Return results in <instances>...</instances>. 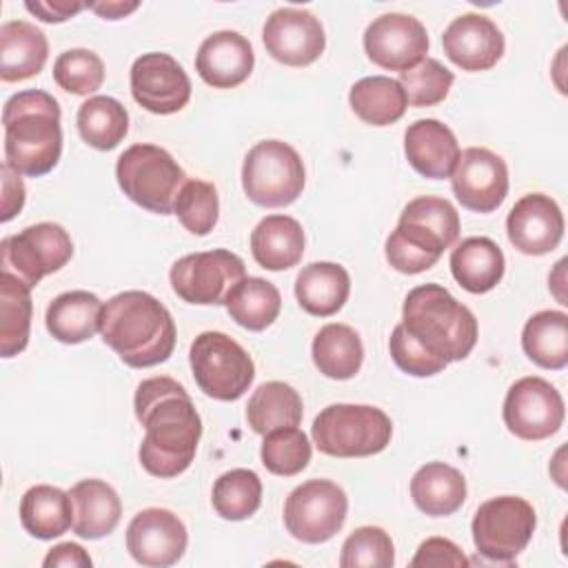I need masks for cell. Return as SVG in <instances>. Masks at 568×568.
Segmentation results:
<instances>
[{
	"label": "cell",
	"instance_id": "cell-37",
	"mask_svg": "<svg viewBox=\"0 0 568 568\" xmlns=\"http://www.w3.org/2000/svg\"><path fill=\"white\" fill-rule=\"evenodd\" d=\"M75 124L80 138L89 146L98 151H111L124 140L129 131V113L120 100L111 95H93L80 104Z\"/></svg>",
	"mask_w": 568,
	"mask_h": 568
},
{
	"label": "cell",
	"instance_id": "cell-26",
	"mask_svg": "<svg viewBox=\"0 0 568 568\" xmlns=\"http://www.w3.org/2000/svg\"><path fill=\"white\" fill-rule=\"evenodd\" d=\"M348 271L335 262H313L295 277L297 304L315 317L335 315L348 300Z\"/></svg>",
	"mask_w": 568,
	"mask_h": 568
},
{
	"label": "cell",
	"instance_id": "cell-6",
	"mask_svg": "<svg viewBox=\"0 0 568 568\" xmlns=\"http://www.w3.org/2000/svg\"><path fill=\"white\" fill-rule=\"evenodd\" d=\"M115 180L122 193L138 206L158 215H171L186 173L166 149L131 144L115 162Z\"/></svg>",
	"mask_w": 568,
	"mask_h": 568
},
{
	"label": "cell",
	"instance_id": "cell-20",
	"mask_svg": "<svg viewBox=\"0 0 568 568\" xmlns=\"http://www.w3.org/2000/svg\"><path fill=\"white\" fill-rule=\"evenodd\" d=\"M444 53L464 71H486L504 55V33L484 13L457 16L442 36Z\"/></svg>",
	"mask_w": 568,
	"mask_h": 568
},
{
	"label": "cell",
	"instance_id": "cell-12",
	"mask_svg": "<svg viewBox=\"0 0 568 568\" xmlns=\"http://www.w3.org/2000/svg\"><path fill=\"white\" fill-rule=\"evenodd\" d=\"M246 277V268L240 255L226 248L200 251L180 257L169 273L173 293L200 306L224 304L231 288Z\"/></svg>",
	"mask_w": 568,
	"mask_h": 568
},
{
	"label": "cell",
	"instance_id": "cell-16",
	"mask_svg": "<svg viewBox=\"0 0 568 568\" xmlns=\"http://www.w3.org/2000/svg\"><path fill=\"white\" fill-rule=\"evenodd\" d=\"M364 51L377 67L402 73L426 58L428 33L408 13H384L366 27Z\"/></svg>",
	"mask_w": 568,
	"mask_h": 568
},
{
	"label": "cell",
	"instance_id": "cell-49",
	"mask_svg": "<svg viewBox=\"0 0 568 568\" xmlns=\"http://www.w3.org/2000/svg\"><path fill=\"white\" fill-rule=\"evenodd\" d=\"M87 4L78 0H36V2H24V9L40 18L42 22H64L80 13Z\"/></svg>",
	"mask_w": 568,
	"mask_h": 568
},
{
	"label": "cell",
	"instance_id": "cell-32",
	"mask_svg": "<svg viewBox=\"0 0 568 568\" xmlns=\"http://www.w3.org/2000/svg\"><path fill=\"white\" fill-rule=\"evenodd\" d=\"M521 348L530 362L548 371L568 364V315L564 311H539L521 331Z\"/></svg>",
	"mask_w": 568,
	"mask_h": 568
},
{
	"label": "cell",
	"instance_id": "cell-18",
	"mask_svg": "<svg viewBox=\"0 0 568 568\" xmlns=\"http://www.w3.org/2000/svg\"><path fill=\"white\" fill-rule=\"evenodd\" d=\"M189 544L184 521L166 508L140 510L126 528V550L149 568H166L182 559Z\"/></svg>",
	"mask_w": 568,
	"mask_h": 568
},
{
	"label": "cell",
	"instance_id": "cell-30",
	"mask_svg": "<svg viewBox=\"0 0 568 568\" xmlns=\"http://www.w3.org/2000/svg\"><path fill=\"white\" fill-rule=\"evenodd\" d=\"M20 524L36 539H55L73 524L71 495L49 486H31L20 499Z\"/></svg>",
	"mask_w": 568,
	"mask_h": 568
},
{
	"label": "cell",
	"instance_id": "cell-28",
	"mask_svg": "<svg viewBox=\"0 0 568 568\" xmlns=\"http://www.w3.org/2000/svg\"><path fill=\"white\" fill-rule=\"evenodd\" d=\"M102 302L89 291L60 293L47 306V331L62 344H80L100 331Z\"/></svg>",
	"mask_w": 568,
	"mask_h": 568
},
{
	"label": "cell",
	"instance_id": "cell-47",
	"mask_svg": "<svg viewBox=\"0 0 568 568\" xmlns=\"http://www.w3.org/2000/svg\"><path fill=\"white\" fill-rule=\"evenodd\" d=\"M470 561L468 557L462 552V548L457 544H453L450 539H444V537H428L426 541L419 544L415 557L410 559V566L413 568H444V566H450V568H466Z\"/></svg>",
	"mask_w": 568,
	"mask_h": 568
},
{
	"label": "cell",
	"instance_id": "cell-41",
	"mask_svg": "<svg viewBox=\"0 0 568 568\" xmlns=\"http://www.w3.org/2000/svg\"><path fill=\"white\" fill-rule=\"evenodd\" d=\"M173 213L189 233L209 235L220 215L217 189L206 180H186L175 197Z\"/></svg>",
	"mask_w": 568,
	"mask_h": 568
},
{
	"label": "cell",
	"instance_id": "cell-13",
	"mask_svg": "<svg viewBox=\"0 0 568 568\" xmlns=\"http://www.w3.org/2000/svg\"><path fill=\"white\" fill-rule=\"evenodd\" d=\"M506 428L526 442H539L555 435L566 417L564 397L544 377L528 375L517 379L504 399Z\"/></svg>",
	"mask_w": 568,
	"mask_h": 568
},
{
	"label": "cell",
	"instance_id": "cell-51",
	"mask_svg": "<svg viewBox=\"0 0 568 568\" xmlns=\"http://www.w3.org/2000/svg\"><path fill=\"white\" fill-rule=\"evenodd\" d=\"M87 7L104 20H120V18L129 16L131 11H135L140 7V2H89Z\"/></svg>",
	"mask_w": 568,
	"mask_h": 568
},
{
	"label": "cell",
	"instance_id": "cell-45",
	"mask_svg": "<svg viewBox=\"0 0 568 568\" xmlns=\"http://www.w3.org/2000/svg\"><path fill=\"white\" fill-rule=\"evenodd\" d=\"M399 220L413 222L433 235H437L446 246H453L459 237V213L457 209L437 195H419L410 200L404 211L399 213Z\"/></svg>",
	"mask_w": 568,
	"mask_h": 568
},
{
	"label": "cell",
	"instance_id": "cell-7",
	"mask_svg": "<svg viewBox=\"0 0 568 568\" xmlns=\"http://www.w3.org/2000/svg\"><path fill=\"white\" fill-rule=\"evenodd\" d=\"M306 182L300 153L282 140H262L248 149L242 164V189L246 197L266 209L293 204Z\"/></svg>",
	"mask_w": 568,
	"mask_h": 568
},
{
	"label": "cell",
	"instance_id": "cell-5",
	"mask_svg": "<svg viewBox=\"0 0 568 568\" xmlns=\"http://www.w3.org/2000/svg\"><path fill=\"white\" fill-rule=\"evenodd\" d=\"M313 444L331 457H368L382 453L393 437L390 417L368 404H331L313 419Z\"/></svg>",
	"mask_w": 568,
	"mask_h": 568
},
{
	"label": "cell",
	"instance_id": "cell-39",
	"mask_svg": "<svg viewBox=\"0 0 568 568\" xmlns=\"http://www.w3.org/2000/svg\"><path fill=\"white\" fill-rule=\"evenodd\" d=\"M211 501L222 519H248L262 504V481L257 473L248 468L226 470L215 479Z\"/></svg>",
	"mask_w": 568,
	"mask_h": 568
},
{
	"label": "cell",
	"instance_id": "cell-48",
	"mask_svg": "<svg viewBox=\"0 0 568 568\" xmlns=\"http://www.w3.org/2000/svg\"><path fill=\"white\" fill-rule=\"evenodd\" d=\"M0 175H2V222H9L11 217H16V213H20L22 204H24V182L20 178V173H16L9 164L0 166Z\"/></svg>",
	"mask_w": 568,
	"mask_h": 568
},
{
	"label": "cell",
	"instance_id": "cell-24",
	"mask_svg": "<svg viewBox=\"0 0 568 568\" xmlns=\"http://www.w3.org/2000/svg\"><path fill=\"white\" fill-rule=\"evenodd\" d=\"M73 532L82 539H102L111 535L122 515L118 493L102 479H82L71 490Z\"/></svg>",
	"mask_w": 568,
	"mask_h": 568
},
{
	"label": "cell",
	"instance_id": "cell-25",
	"mask_svg": "<svg viewBox=\"0 0 568 568\" xmlns=\"http://www.w3.org/2000/svg\"><path fill=\"white\" fill-rule=\"evenodd\" d=\"M506 260L501 248L490 237H466L450 253V273L468 293H488L504 277Z\"/></svg>",
	"mask_w": 568,
	"mask_h": 568
},
{
	"label": "cell",
	"instance_id": "cell-34",
	"mask_svg": "<svg viewBox=\"0 0 568 568\" xmlns=\"http://www.w3.org/2000/svg\"><path fill=\"white\" fill-rule=\"evenodd\" d=\"M355 115L373 126H388L406 113V93L402 84L388 75H368L357 80L348 93Z\"/></svg>",
	"mask_w": 568,
	"mask_h": 568
},
{
	"label": "cell",
	"instance_id": "cell-40",
	"mask_svg": "<svg viewBox=\"0 0 568 568\" xmlns=\"http://www.w3.org/2000/svg\"><path fill=\"white\" fill-rule=\"evenodd\" d=\"M260 457L268 473L280 477H293L308 466L311 442L297 426L275 428L264 435Z\"/></svg>",
	"mask_w": 568,
	"mask_h": 568
},
{
	"label": "cell",
	"instance_id": "cell-15",
	"mask_svg": "<svg viewBox=\"0 0 568 568\" xmlns=\"http://www.w3.org/2000/svg\"><path fill=\"white\" fill-rule=\"evenodd\" d=\"M450 186L464 209L493 213L508 195V166L490 149L468 146L459 153Z\"/></svg>",
	"mask_w": 568,
	"mask_h": 568
},
{
	"label": "cell",
	"instance_id": "cell-35",
	"mask_svg": "<svg viewBox=\"0 0 568 568\" xmlns=\"http://www.w3.org/2000/svg\"><path fill=\"white\" fill-rule=\"evenodd\" d=\"M446 248L448 246L437 235L406 220L397 222L384 246L388 264L404 275H417L428 271L437 264Z\"/></svg>",
	"mask_w": 568,
	"mask_h": 568
},
{
	"label": "cell",
	"instance_id": "cell-22",
	"mask_svg": "<svg viewBox=\"0 0 568 568\" xmlns=\"http://www.w3.org/2000/svg\"><path fill=\"white\" fill-rule=\"evenodd\" d=\"M404 153L408 164L424 178H450L459 160V142L455 133L435 118L415 120L404 133Z\"/></svg>",
	"mask_w": 568,
	"mask_h": 568
},
{
	"label": "cell",
	"instance_id": "cell-11",
	"mask_svg": "<svg viewBox=\"0 0 568 568\" xmlns=\"http://www.w3.org/2000/svg\"><path fill=\"white\" fill-rule=\"evenodd\" d=\"M348 497L331 479H308L291 490L284 501V526L304 544H324L346 521Z\"/></svg>",
	"mask_w": 568,
	"mask_h": 568
},
{
	"label": "cell",
	"instance_id": "cell-23",
	"mask_svg": "<svg viewBox=\"0 0 568 568\" xmlns=\"http://www.w3.org/2000/svg\"><path fill=\"white\" fill-rule=\"evenodd\" d=\"M49 58L47 36L27 20H7L0 27V80L22 82L38 75Z\"/></svg>",
	"mask_w": 568,
	"mask_h": 568
},
{
	"label": "cell",
	"instance_id": "cell-46",
	"mask_svg": "<svg viewBox=\"0 0 568 568\" xmlns=\"http://www.w3.org/2000/svg\"><path fill=\"white\" fill-rule=\"evenodd\" d=\"M388 348H390V357L397 364V368L413 375V377H430V375L442 373L448 366V364L430 357L426 351H422L410 339V335L404 331L402 324H397L393 328L390 339H388Z\"/></svg>",
	"mask_w": 568,
	"mask_h": 568
},
{
	"label": "cell",
	"instance_id": "cell-9",
	"mask_svg": "<svg viewBox=\"0 0 568 568\" xmlns=\"http://www.w3.org/2000/svg\"><path fill=\"white\" fill-rule=\"evenodd\" d=\"M537 515L530 501L499 495L484 501L473 517V544L477 552L497 564H513L532 539Z\"/></svg>",
	"mask_w": 568,
	"mask_h": 568
},
{
	"label": "cell",
	"instance_id": "cell-1",
	"mask_svg": "<svg viewBox=\"0 0 568 568\" xmlns=\"http://www.w3.org/2000/svg\"><path fill=\"white\" fill-rule=\"evenodd\" d=\"M133 406L146 430L138 450L142 468L160 479L184 473L202 435V419L186 388L166 375L149 377L138 384Z\"/></svg>",
	"mask_w": 568,
	"mask_h": 568
},
{
	"label": "cell",
	"instance_id": "cell-8",
	"mask_svg": "<svg viewBox=\"0 0 568 568\" xmlns=\"http://www.w3.org/2000/svg\"><path fill=\"white\" fill-rule=\"evenodd\" d=\"M189 364L200 390L220 402L240 399L255 377V364L244 346L220 331H204L193 339Z\"/></svg>",
	"mask_w": 568,
	"mask_h": 568
},
{
	"label": "cell",
	"instance_id": "cell-2",
	"mask_svg": "<svg viewBox=\"0 0 568 568\" xmlns=\"http://www.w3.org/2000/svg\"><path fill=\"white\" fill-rule=\"evenodd\" d=\"M100 335L131 368L166 362L175 348V322L146 291H124L102 306Z\"/></svg>",
	"mask_w": 568,
	"mask_h": 568
},
{
	"label": "cell",
	"instance_id": "cell-43",
	"mask_svg": "<svg viewBox=\"0 0 568 568\" xmlns=\"http://www.w3.org/2000/svg\"><path fill=\"white\" fill-rule=\"evenodd\" d=\"M395 564V546L390 535L379 526L355 528L339 555L342 568H390Z\"/></svg>",
	"mask_w": 568,
	"mask_h": 568
},
{
	"label": "cell",
	"instance_id": "cell-10",
	"mask_svg": "<svg viewBox=\"0 0 568 568\" xmlns=\"http://www.w3.org/2000/svg\"><path fill=\"white\" fill-rule=\"evenodd\" d=\"M73 255L71 235L55 222H38L0 242L2 273H11L27 286L60 271Z\"/></svg>",
	"mask_w": 568,
	"mask_h": 568
},
{
	"label": "cell",
	"instance_id": "cell-14",
	"mask_svg": "<svg viewBox=\"0 0 568 568\" xmlns=\"http://www.w3.org/2000/svg\"><path fill=\"white\" fill-rule=\"evenodd\" d=\"M131 95L149 113H178L191 100V80L173 55L149 51L131 64Z\"/></svg>",
	"mask_w": 568,
	"mask_h": 568
},
{
	"label": "cell",
	"instance_id": "cell-27",
	"mask_svg": "<svg viewBox=\"0 0 568 568\" xmlns=\"http://www.w3.org/2000/svg\"><path fill=\"white\" fill-rule=\"evenodd\" d=\"M251 253L266 271H286L304 255L302 224L291 215H266L251 233Z\"/></svg>",
	"mask_w": 568,
	"mask_h": 568
},
{
	"label": "cell",
	"instance_id": "cell-29",
	"mask_svg": "<svg viewBox=\"0 0 568 568\" xmlns=\"http://www.w3.org/2000/svg\"><path fill=\"white\" fill-rule=\"evenodd\" d=\"M410 497L422 513L446 517L457 513L466 501V479L455 466L428 462L413 475Z\"/></svg>",
	"mask_w": 568,
	"mask_h": 568
},
{
	"label": "cell",
	"instance_id": "cell-36",
	"mask_svg": "<svg viewBox=\"0 0 568 568\" xmlns=\"http://www.w3.org/2000/svg\"><path fill=\"white\" fill-rule=\"evenodd\" d=\"M224 306L231 320L242 328L264 331L277 320L282 295L277 286L264 277H244L231 288Z\"/></svg>",
	"mask_w": 568,
	"mask_h": 568
},
{
	"label": "cell",
	"instance_id": "cell-19",
	"mask_svg": "<svg viewBox=\"0 0 568 568\" xmlns=\"http://www.w3.org/2000/svg\"><path fill=\"white\" fill-rule=\"evenodd\" d=\"M506 233L519 253L546 255L555 251L564 237V213L550 195L528 193L510 209Z\"/></svg>",
	"mask_w": 568,
	"mask_h": 568
},
{
	"label": "cell",
	"instance_id": "cell-44",
	"mask_svg": "<svg viewBox=\"0 0 568 568\" xmlns=\"http://www.w3.org/2000/svg\"><path fill=\"white\" fill-rule=\"evenodd\" d=\"M453 71H448L439 60L424 58L415 67L399 73V84L406 93V102L413 106H433L444 102L453 87Z\"/></svg>",
	"mask_w": 568,
	"mask_h": 568
},
{
	"label": "cell",
	"instance_id": "cell-17",
	"mask_svg": "<svg viewBox=\"0 0 568 568\" xmlns=\"http://www.w3.org/2000/svg\"><path fill=\"white\" fill-rule=\"evenodd\" d=\"M262 42L271 58L288 67L313 64L326 47V36L320 18L306 9H275L262 29Z\"/></svg>",
	"mask_w": 568,
	"mask_h": 568
},
{
	"label": "cell",
	"instance_id": "cell-50",
	"mask_svg": "<svg viewBox=\"0 0 568 568\" xmlns=\"http://www.w3.org/2000/svg\"><path fill=\"white\" fill-rule=\"evenodd\" d=\"M93 561L89 557V552L78 546V544H71V541H64V544H58L53 546L47 557L42 559V566L51 568V566H67V568H89Z\"/></svg>",
	"mask_w": 568,
	"mask_h": 568
},
{
	"label": "cell",
	"instance_id": "cell-31",
	"mask_svg": "<svg viewBox=\"0 0 568 568\" xmlns=\"http://www.w3.org/2000/svg\"><path fill=\"white\" fill-rule=\"evenodd\" d=\"M311 353L317 371L331 379L355 377L364 362V346L357 331L337 322L317 331Z\"/></svg>",
	"mask_w": 568,
	"mask_h": 568
},
{
	"label": "cell",
	"instance_id": "cell-42",
	"mask_svg": "<svg viewBox=\"0 0 568 568\" xmlns=\"http://www.w3.org/2000/svg\"><path fill=\"white\" fill-rule=\"evenodd\" d=\"M53 80L73 95H89L104 82V62L91 49H67L53 62Z\"/></svg>",
	"mask_w": 568,
	"mask_h": 568
},
{
	"label": "cell",
	"instance_id": "cell-33",
	"mask_svg": "<svg viewBox=\"0 0 568 568\" xmlns=\"http://www.w3.org/2000/svg\"><path fill=\"white\" fill-rule=\"evenodd\" d=\"M302 415L304 406L300 393L284 382L260 384L246 404V422L257 435L284 426H300Z\"/></svg>",
	"mask_w": 568,
	"mask_h": 568
},
{
	"label": "cell",
	"instance_id": "cell-4",
	"mask_svg": "<svg viewBox=\"0 0 568 568\" xmlns=\"http://www.w3.org/2000/svg\"><path fill=\"white\" fill-rule=\"evenodd\" d=\"M399 324L422 351L444 364L468 357L477 342L473 311L442 284H422L408 291Z\"/></svg>",
	"mask_w": 568,
	"mask_h": 568
},
{
	"label": "cell",
	"instance_id": "cell-3",
	"mask_svg": "<svg viewBox=\"0 0 568 568\" xmlns=\"http://www.w3.org/2000/svg\"><path fill=\"white\" fill-rule=\"evenodd\" d=\"M58 100L40 89L13 93L2 109L4 164L16 173L40 178L62 155V126Z\"/></svg>",
	"mask_w": 568,
	"mask_h": 568
},
{
	"label": "cell",
	"instance_id": "cell-38",
	"mask_svg": "<svg viewBox=\"0 0 568 568\" xmlns=\"http://www.w3.org/2000/svg\"><path fill=\"white\" fill-rule=\"evenodd\" d=\"M31 286L11 273L0 275V353L13 357L27 348L31 328Z\"/></svg>",
	"mask_w": 568,
	"mask_h": 568
},
{
	"label": "cell",
	"instance_id": "cell-21",
	"mask_svg": "<svg viewBox=\"0 0 568 568\" xmlns=\"http://www.w3.org/2000/svg\"><path fill=\"white\" fill-rule=\"evenodd\" d=\"M255 64L251 42L231 29H222L202 40L195 55L197 75L213 89H233L242 84Z\"/></svg>",
	"mask_w": 568,
	"mask_h": 568
}]
</instances>
